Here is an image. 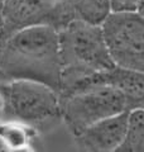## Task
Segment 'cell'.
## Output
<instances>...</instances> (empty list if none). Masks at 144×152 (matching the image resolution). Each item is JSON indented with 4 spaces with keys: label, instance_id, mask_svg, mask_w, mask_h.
I'll list each match as a JSON object with an SVG mask.
<instances>
[{
    "label": "cell",
    "instance_id": "1",
    "mask_svg": "<svg viewBox=\"0 0 144 152\" xmlns=\"http://www.w3.org/2000/svg\"><path fill=\"white\" fill-rule=\"evenodd\" d=\"M61 79L60 36L55 27H31L0 42V83L34 80L60 94Z\"/></svg>",
    "mask_w": 144,
    "mask_h": 152
},
{
    "label": "cell",
    "instance_id": "2",
    "mask_svg": "<svg viewBox=\"0 0 144 152\" xmlns=\"http://www.w3.org/2000/svg\"><path fill=\"white\" fill-rule=\"evenodd\" d=\"M62 79L60 95L115 67L101 26L72 20L58 29Z\"/></svg>",
    "mask_w": 144,
    "mask_h": 152
},
{
    "label": "cell",
    "instance_id": "3",
    "mask_svg": "<svg viewBox=\"0 0 144 152\" xmlns=\"http://www.w3.org/2000/svg\"><path fill=\"white\" fill-rule=\"evenodd\" d=\"M61 121L73 136L94 123L129 112L125 96L119 89L92 76L68 93L60 95Z\"/></svg>",
    "mask_w": 144,
    "mask_h": 152
},
{
    "label": "cell",
    "instance_id": "4",
    "mask_svg": "<svg viewBox=\"0 0 144 152\" xmlns=\"http://www.w3.org/2000/svg\"><path fill=\"white\" fill-rule=\"evenodd\" d=\"M5 99L4 121H19L41 128L61 121L60 94L56 89L34 80H12L0 83Z\"/></svg>",
    "mask_w": 144,
    "mask_h": 152
},
{
    "label": "cell",
    "instance_id": "5",
    "mask_svg": "<svg viewBox=\"0 0 144 152\" xmlns=\"http://www.w3.org/2000/svg\"><path fill=\"white\" fill-rule=\"evenodd\" d=\"M101 28L115 66L144 72V15L111 13Z\"/></svg>",
    "mask_w": 144,
    "mask_h": 152
},
{
    "label": "cell",
    "instance_id": "6",
    "mask_svg": "<svg viewBox=\"0 0 144 152\" xmlns=\"http://www.w3.org/2000/svg\"><path fill=\"white\" fill-rule=\"evenodd\" d=\"M37 26H63L60 0H7L0 22V42L14 33Z\"/></svg>",
    "mask_w": 144,
    "mask_h": 152
},
{
    "label": "cell",
    "instance_id": "7",
    "mask_svg": "<svg viewBox=\"0 0 144 152\" xmlns=\"http://www.w3.org/2000/svg\"><path fill=\"white\" fill-rule=\"evenodd\" d=\"M128 112L105 118L73 136L75 145L80 151L113 152L123 143L127 131Z\"/></svg>",
    "mask_w": 144,
    "mask_h": 152
},
{
    "label": "cell",
    "instance_id": "8",
    "mask_svg": "<svg viewBox=\"0 0 144 152\" xmlns=\"http://www.w3.org/2000/svg\"><path fill=\"white\" fill-rule=\"evenodd\" d=\"M96 77L123 93L128 104V110L144 109V72L115 66L106 72L96 75Z\"/></svg>",
    "mask_w": 144,
    "mask_h": 152
},
{
    "label": "cell",
    "instance_id": "9",
    "mask_svg": "<svg viewBox=\"0 0 144 152\" xmlns=\"http://www.w3.org/2000/svg\"><path fill=\"white\" fill-rule=\"evenodd\" d=\"M63 26L72 20H81L94 26H103L113 13L110 0H60Z\"/></svg>",
    "mask_w": 144,
    "mask_h": 152
},
{
    "label": "cell",
    "instance_id": "10",
    "mask_svg": "<svg viewBox=\"0 0 144 152\" xmlns=\"http://www.w3.org/2000/svg\"><path fill=\"white\" fill-rule=\"evenodd\" d=\"M39 131L19 121L0 122V141L5 151H34Z\"/></svg>",
    "mask_w": 144,
    "mask_h": 152
},
{
    "label": "cell",
    "instance_id": "11",
    "mask_svg": "<svg viewBox=\"0 0 144 152\" xmlns=\"http://www.w3.org/2000/svg\"><path fill=\"white\" fill-rule=\"evenodd\" d=\"M119 152H144V109L128 112L127 131Z\"/></svg>",
    "mask_w": 144,
    "mask_h": 152
},
{
    "label": "cell",
    "instance_id": "12",
    "mask_svg": "<svg viewBox=\"0 0 144 152\" xmlns=\"http://www.w3.org/2000/svg\"><path fill=\"white\" fill-rule=\"evenodd\" d=\"M139 0H110L113 13L137 12Z\"/></svg>",
    "mask_w": 144,
    "mask_h": 152
},
{
    "label": "cell",
    "instance_id": "13",
    "mask_svg": "<svg viewBox=\"0 0 144 152\" xmlns=\"http://www.w3.org/2000/svg\"><path fill=\"white\" fill-rule=\"evenodd\" d=\"M5 118V99H4L3 91L0 90V122Z\"/></svg>",
    "mask_w": 144,
    "mask_h": 152
},
{
    "label": "cell",
    "instance_id": "14",
    "mask_svg": "<svg viewBox=\"0 0 144 152\" xmlns=\"http://www.w3.org/2000/svg\"><path fill=\"white\" fill-rule=\"evenodd\" d=\"M137 12H138V13H140L142 15H144V0H139Z\"/></svg>",
    "mask_w": 144,
    "mask_h": 152
},
{
    "label": "cell",
    "instance_id": "15",
    "mask_svg": "<svg viewBox=\"0 0 144 152\" xmlns=\"http://www.w3.org/2000/svg\"><path fill=\"white\" fill-rule=\"evenodd\" d=\"M7 0H0V22H1V13L4 9V4H5Z\"/></svg>",
    "mask_w": 144,
    "mask_h": 152
},
{
    "label": "cell",
    "instance_id": "16",
    "mask_svg": "<svg viewBox=\"0 0 144 152\" xmlns=\"http://www.w3.org/2000/svg\"><path fill=\"white\" fill-rule=\"evenodd\" d=\"M0 151H5V147H4V145H3L1 141H0Z\"/></svg>",
    "mask_w": 144,
    "mask_h": 152
}]
</instances>
